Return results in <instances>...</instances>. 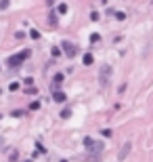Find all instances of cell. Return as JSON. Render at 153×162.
<instances>
[{
    "label": "cell",
    "instance_id": "obj_9",
    "mask_svg": "<svg viewBox=\"0 0 153 162\" xmlns=\"http://www.w3.org/2000/svg\"><path fill=\"white\" fill-rule=\"evenodd\" d=\"M48 23L52 25V28L57 25V13H48Z\"/></svg>",
    "mask_w": 153,
    "mask_h": 162
},
{
    "label": "cell",
    "instance_id": "obj_16",
    "mask_svg": "<svg viewBox=\"0 0 153 162\" xmlns=\"http://www.w3.org/2000/svg\"><path fill=\"white\" fill-rule=\"evenodd\" d=\"M101 135H103V137H107V139H109V137H111L113 133H111L109 129H103V131H101Z\"/></svg>",
    "mask_w": 153,
    "mask_h": 162
},
{
    "label": "cell",
    "instance_id": "obj_22",
    "mask_svg": "<svg viewBox=\"0 0 153 162\" xmlns=\"http://www.w3.org/2000/svg\"><path fill=\"white\" fill-rule=\"evenodd\" d=\"M23 162H34V160H23Z\"/></svg>",
    "mask_w": 153,
    "mask_h": 162
},
{
    "label": "cell",
    "instance_id": "obj_4",
    "mask_svg": "<svg viewBox=\"0 0 153 162\" xmlns=\"http://www.w3.org/2000/svg\"><path fill=\"white\" fill-rule=\"evenodd\" d=\"M111 65H103L101 67V72H99V82L101 84H107V80H109V76H111Z\"/></svg>",
    "mask_w": 153,
    "mask_h": 162
},
{
    "label": "cell",
    "instance_id": "obj_20",
    "mask_svg": "<svg viewBox=\"0 0 153 162\" xmlns=\"http://www.w3.org/2000/svg\"><path fill=\"white\" fill-rule=\"evenodd\" d=\"M90 19H92V21H99V13H96V11L90 13Z\"/></svg>",
    "mask_w": 153,
    "mask_h": 162
},
{
    "label": "cell",
    "instance_id": "obj_11",
    "mask_svg": "<svg viewBox=\"0 0 153 162\" xmlns=\"http://www.w3.org/2000/svg\"><path fill=\"white\" fill-rule=\"evenodd\" d=\"M30 110H32V112L40 110V101H32V103H30Z\"/></svg>",
    "mask_w": 153,
    "mask_h": 162
},
{
    "label": "cell",
    "instance_id": "obj_21",
    "mask_svg": "<svg viewBox=\"0 0 153 162\" xmlns=\"http://www.w3.org/2000/svg\"><path fill=\"white\" fill-rule=\"evenodd\" d=\"M2 145H4V139H2V137H0V147H2Z\"/></svg>",
    "mask_w": 153,
    "mask_h": 162
},
{
    "label": "cell",
    "instance_id": "obj_17",
    "mask_svg": "<svg viewBox=\"0 0 153 162\" xmlns=\"http://www.w3.org/2000/svg\"><path fill=\"white\" fill-rule=\"evenodd\" d=\"M61 53H63V51H61V49H57V47H55V49H52V57H59V55H61Z\"/></svg>",
    "mask_w": 153,
    "mask_h": 162
},
{
    "label": "cell",
    "instance_id": "obj_10",
    "mask_svg": "<svg viewBox=\"0 0 153 162\" xmlns=\"http://www.w3.org/2000/svg\"><path fill=\"white\" fill-rule=\"evenodd\" d=\"M57 11H59L61 15H65V13H67V4H65V2H61V4L57 6Z\"/></svg>",
    "mask_w": 153,
    "mask_h": 162
},
{
    "label": "cell",
    "instance_id": "obj_3",
    "mask_svg": "<svg viewBox=\"0 0 153 162\" xmlns=\"http://www.w3.org/2000/svg\"><path fill=\"white\" fill-rule=\"evenodd\" d=\"M61 49H63V53H65V55H67L69 59H74V57L78 55V47H76L74 42H69V40H65V42H63V44H61Z\"/></svg>",
    "mask_w": 153,
    "mask_h": 162
},
{
    "label": "cell",
    "instance_id": "obj_6",
    "mask_svg": "<svg viewBox=\"0 0 153 162\" xmlns=\"http://www.w3.org/2000/svg\"><path fill=\"white\" fill-rule=\"evenodd\" d=\"M130 147H132V145H130V141H128V143H124V145H122V149H120V154H118V158H120V160H124L126 156H128Z\"/></svg>",
    "mask_w": 153,
    "mask_h": 162
},
{
    "label": "cell",
    "instance_id": "obj_1",
    "mask_svg": "<svg viewBox=\"0 0 153 162\" xmlns=\"http://www.w3.org/2000/svg\"><path fill=\"white\" fill-rule=\"evenodd\" d=\"M30 55H32V51H21L19 55L8 57V61H6V63H8V67H19V65H21V63H23V61L28 59Z\"/></svg>",
    "mask_w": 153,
    "mask_h": 162
},
{
    "label": "cell",
    "instance_id": "obj_8",
    "mask_svg": "<svg viewBox=\"0 0 153 162\" xmlns=\"http://www.w3.org/2000/svg\"><path fill=\"white\" fill-rule=\"evenodd\" d=\"M82 61H84V65H92V61H94V57L90 55V53H86V55L82 57Z\"/></svg>",
    "mask_w": 153,
    "mask_h": 162
},
{
    "label": "cell",
    "instance_id": "obj_12",
    "mask_svg": "<svg viewBox=\"0 0 153 162\" xmlns=\"http://www.w3.org/2000/svg\"><path fill=\"white\" fill-rule=\"evenodd\" d=\"M69 116H71V110H69V107H65V110L61 112V118H69Z\"/></svg>",
    "mask_w": 153,
    "mask_h": 162
},
{
    "label": "cell",
    "instance_id": "obj_7",
    "mask_svg": "<svg viewBox=\"0 0 153 162\" xmlns=\"http://www.w3.org/2000/svg\"><path fill=\"white\" fill-rule=\"evenodd\" d=\"M52 99H55L57 103H65L67 95H65V93H61V91H57V93H52Z\"/></svg>",
    "mask_w": 153,
    "mask_h": 162
},
{
    "label": "cell",
    "instance_id": "obj_18",
    "mask_svg": "<svg viewBox=\"0 0 153 162\" xmlns=\"http://www.w3.org/2000/svg\"><path fill=\"white\" fill-rule=\"evenodd\" d=\"M99 40H101V36H99V34H92L90 36V42H99Z\"/></svg>",
    "mask_w": 153,
    "mask_h": 162
},
{
    "label": "cell",
    "instance_id": "obj_5",
    "mask_svg": "<svg viewBox=\"0 0 153 162\" xmlns=\"http://www.w3.org/2000/svg\"><path fill=\"white\" fill-rule=\"evenodd\" d=\"M61 82H63V74H55V78H52V93H57V91H59Z\"/></svg>",
    "mask_w": 153,
    "mask_h": 162
},
{
    "label": "cell",
    "instance_id": "obj_19",
    "mask_svg": "<svg viewBox=\"0 0 153 162\" xmlns=\"http://www.w3.org/2000/svg\"><path fill=\"white\" fill-rule=\"evenodd\" d=\"M8 88H11V91H17V88H19V82H11V86H8Z\"/></svg>",
    "mask_w": 153,
    "mask_h": 162
},
{
    "label": "cell",
    "instance_id": "obj_2",
    "mask_svg": "<svg viewBox=\"0 0 153 162\" xmlns=\"http://www.w3.org/2000/svg\"><path fill=\"white\" fill-rule=\"evenodd\" d=\"M84 145L88 147L90 154H96V156L103 152V143H101V141H94V139H90V137H84Z\"/></svg>",
    "mask_w": 153,
    "mask_h": 162
},
{
    "label": "cell",
    "instance_id": "obj_14",
    "mask_svg": "<svg viewBox=\"0 0 153 162\" xmlns=\"http://www.w3.org/2000/svg\"><path fill=\"white\" fill-rule=\"evenodd\" d=\"M115 19L124 21V19H126V13H124V11H118V13H115Z\"/></svg>",
    "mask_w": 153,
    "mask_h": 162
},
{
    "label": "cell",
    "instance_id": "obj_13",
    "mask_svg": "<svg viewBox=\"0 0 153 162\" xmlns=\"http://www.w3.org/2000/svg\"><path fill=\"white\" fill-rule=\"evenodd\" d=\"M8 160H11V162L19 160V152H11V156H8Z\"/></svg>",
    "mask_w": 153,
    "mask_h": 162
},
{
    "label": "cell",
    "instance_id": "obj_15",
    "mask_svg": "<svg viewBox=\"0 0 153 162\" xmlns=\"http://www.w3.org/2000/svg\"><path fill=\"white\" fill-rule=\"evenodd\" d=\"M30 36H32L34 40H38V38H40V32H38V30H32V32H30Z\"/></svg>",
    "mask_w": 153,
    "mask_h": 162
}]
</instances>
